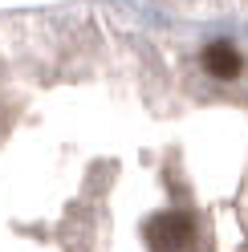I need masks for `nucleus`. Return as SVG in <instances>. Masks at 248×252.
<instances>
[{
    "mask_svg": "<svg viewBox=\"0 0 248 252\" xmlns=\"http://www.w3.org/2000/svg\"><path fill=\"white\" fill-rule=\"evenodd\" d=\"M191 236H195V220L183 216V212H167V216L147 224V244L155 252H175V248L187 244Z\"/></svg>",
    "mask_w": 248,
    "mask_h": 252,
    "instance_id": "nucleus-1",
    "label": "nucleus"
},
{
    "mask_svg": "<svg viewBox=\"0 0 248 252\" xmlns=\"http://www.w3.org/2000/svg\"><path fill=\"white\" fill-rule=\"evenodd\" d=\"M204 69L212 77H236L240 73V53L232 49L228 41H212L204 49Z\"/></svg>",
    "mask_w": 248,
    "mask_h": 252,
    "instance_id": "nucleus-2",
    "label": "nucleus"
}]
</instances>
